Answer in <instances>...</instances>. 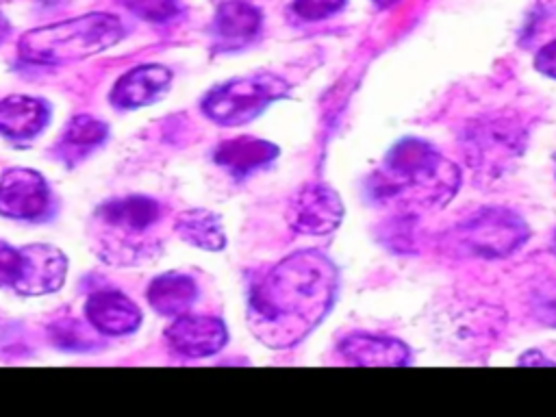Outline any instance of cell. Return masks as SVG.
<instances>
[{"instance_id":"cell-1","label":"cell","mask_w":556,"mask_h":417,"mask_svg":"<svg viewBox=\"0 0 556 417\" xmlns=\"http://www.w3.org/2000/svg\"><path fill=\"white\" fill-rule=\"evenodd\" d=\"M339 287L337 267L317 250H300L252 280L248 324L274 350L300 343L332 308Z\"/></svg>"},{"instance_id":"cell-2","label":"cell","mask_w":556,"mask_h":417,"mask_svg":"<svg viewBox=\"0 0 556 417\" xmlns=\"http://www.w3.org/2000/svg\"><path fill=\"white\" fill-rule=\"evenodd\" d=\"M460 185L458 167L430 143L406 137L384 156L367 178V195L378 204H393L406 215L445 206Z\"/></svg>"},{"instance_id":"cell-3","label":"cell","mask_w":556,"mask_h":417,"mask_svg":"<svg viewBox=\"0 0 556 417\" xmlns=\"http://www.w3.org/2000/svg\"><path fill=\"white\" fill-rule=\"evenodd\" d=\"M122 35V22L111 13L78 15L28 30L20 39V56L43 65L70 63L109 50Z\"/></svg>"},{"instance_id":"cell-4","label":"cell","mask_w":556,"mask_h":417,"mask_svg":"<svg viewBox=\"0 0 556 417\" xmlns=\"http://www.w3.org/2000/svg\"><path fill=\"white\" fill-rule=\"evenodd\" d=\"M526 128L513 115H491L471 122L463 135L467 165L476 178L497 180L506 176L523 154Z\"/></svg>"},{"instance_id":"cell-5","label":"cell","mask_w":556,"mask_h":417,"mask_svg":"<svg viewBox=\"0 0 556 417\" xmlns=\"http://www.w3.org/2000/svg\"><path fill=\"white\" fill-rule=\"evenodd\" d=\"M289 85L276 74H254L232 78L211 89L202 100V111L208 119L222 126H241L258 117L271 102L285 98Z\"/></svg>"},{"instance_id":"cell-6","label":"cell","mask_w":556,"mask_h":417,"mask_svg":"<svg viewBox=\"0 0 556 417\" xmlns=\"http://www.w3.org/2000/svg\"><path fill=\"white\" fill-rule=\"evenodd\" d=\"M528 235V224L515 211L486 206L456 224L452 243L469 256L500 258L521 248Z\"/></svg>"},{"instance_id":"cell-7","label":"cell","mask_w":556,"mask_h":417,"mask_svg":"<svg viewBox=\"0 0 556 417\" xmlns=\"http://www.w3.org/2000/svg\"><path fill=\"white\" fill-rule=\"evenodd\" d=\"M343 219V202L324 182H308L293 193L287 206V222L300 235H328Z\"/></svg>"},{"instance_id":"cell-8","label":"cell","mask_w":556,"mask_h":417,"mask_svg":"<svg viewBox=\"0 0 556 417\" xmlns=\"http://www.w3.org/2000/svg\"><path fill=\"white\" fill-rule=\"evenodd\" d=\"M67 274L65 254L48 243H30L20 250V271L13 289L22 295H43L63 287Z\"/></svg>"},{"instance_id":"cell-9","label":"cell","mask_w":556,"mask_h":417,"mask_svg":"<svg viewBox=\"0 0 556 417\" xmlns=\"http://www.w3.org/2000/svg\"><path fill=\"white\" fill-rule=\"evenodd\" d=\"M50 206V189L43 176L28 167L7 169L0 178V215L11 219H37Z\"/></svg>"},{"instance_id":"cell-10","label":"cell","mask_w":556,"mask_h":417,"mask_svg":"<svg viewBox=\"0 0 556 417\" xmlns=\"http://www.w3.org/2000/svg\"><path fill=\"white\" fill-rule=\"evenodd\" d=\"M172 350L185 358H204L219 352L228 332L222 319L211 315H178L165 332Z\"/></svg>"},{"instance_id":"cell-11","label":"cell","mask_w":556,"mask_h":417,"mask_svg":"<svg viewBox=\"0 0 556 417\" xmlns=\"http://www.w3.org/2000/svg\"><path fill=\"white\" fill-rule=\"evenodd\" d=\"M213 41L219 52H235L245 48L261 30V11L243 0H228L219 4L213 17Z\"/></svg>"},{"instance_id":"cell-12","label":"cell","mask_w":556,"mask_h":417,"mask_svg":"<svg viewBox=\"0 0 556 417\" xmlns=\"http://www.w3.org/2000/svg\"><path fill=\"white\" fill-rule=\"evenodd\" d=\"M172 83V72L163 65H139L122 74L111 91V102L117 109H139L156 102Z\"/></svg>"},{"instance_id":"cell-13","label":"cell","mask_w":556,"mask_h":417,"mask_svg":"<svg viewBox=\"0 0 556 417\" xmlns=\"http://www.w3.org/2000/svg\"><path fill=\"white\" fill-rule=\"evenodd\" d=\"M85 313L91 328L111 337L128 334L141 324L139 306L119 291L93 293L85 304Z\"/></svg>"},{"instance_id":"cell-14","label":"cell","mask_w":556,"mask_h":417,"mask_svg":"<svg viewBox=\"0 0 556 417\" xmlns=\"http://www.w3.org/2000/svg\"><path fill=\"white\" fill-rule=\"evenodd\" d=\"M50 119V104L41 98L13 93L0 100V135L11 141L37 137Z\"/></svg>"},{"instance_id":"cell-15","label":"cell","mask_w":556,"mask_h":417,"mask_svg":"<svg viewBox=\"0 0 556 417\" xmlns=\"http://www.w3.org/2000/svg\"><path fill=\"white\" fill-rule=\"evenodd\" d=\"M339 354L343 361L365 367H400L410 361V352L402 341L367 332L345 337L339 343Z\"/></svg>"},{"instance_id":"cell-16","label":"cell","mask_w":556,"mask_h":417,"mask_svg":"<svg viewBox=\"0 0 556 417\" xmlns=\"http://www.w3.org/2000/svg\"><path fill=\"white\" fill-rule=\"evenodd\" d=\"M276 156L278 146L258 137H232L222 141L213 152V161L235 178H243L269 165Z\"/></svg>"},{"instance_id":"cell-17","label":"cell","mask_w":556,"mask_h":417,"mask_svg":"<svg viewBox=\"0 0 556 417\" xmlns=\"http://www.w3.org/2000/svg\"><path fill=\"white\" fill-rule=\"evenodd\" d=\"M161 215L156 200L146 195L117 198L98 208V217L104 226L122 235H141L146 232Z\"/></svg>"},{"instance_id":"cell-18","label":"cell","mask_w":556,"mask_h":417,"mask_svg":"<svg viewBox=\"0 0 556 417\" xmlns=\"http://www.w3.org/2000/svg\"><path fill=\"white\" fill-rule=\"evenodd\" d=\"M198 298L195 282L185 274H161L148 287L150 306L167 317H178L191 308Z\"/></svg>"},{"instance_id":"cell-19","label":"cell","mask_w":556,"mask_h":417,"mask_svg":"<svg viewBox=\"0 0 556 417\" xmlns=\"http://www.w3.org/2000/svg\"><path fill=\"white\" fill-rule=\"evenodd\" d=\"M106 132H109L106 124L100 122L98 117L76 115L65 126V130L59 139V146H56V154L67 165H74V163L83 161L100 143H104Z\"/></svg>"},{"instance_id":"cell-20","label":"cell","mask_w":556,"mask_h":417,"mask_svg":"<svg viewBox=\"0 0 556 417\" xmlns=\"http://www.w3.org/2000/svg\"><path fill=\"white\" fill-rule=\"evenodd\" d=\"M176 232L189 245L200 250L217 252L226 245V235L222 228V219L206 208H189L178 213L176 217Z\"/></svg>"},{"instance_id":"cell-21","label":"cell","mask_w":556,"mask_h":417,"mask_svg":"<svg viewBox=\"0 0 556 417\" xmlns=\"http://www.w3.org/2000/svg\"><path fill=\"white\" fill-rule=\"evenodd\" d=\"M52 341L63 350H89V345H98L96 337L76 319L56 321L50 328Z\"/></svg>"},{"instance_id":"cell-22","label":"cell","mask_w":556,"mask_h":417,"mask_svg":"<svg viewBox=\"0 0 556 417\" xmlns=\"http://www.w3.org/2000/svg\"><path fill=\"white\" fill-rule=\"evenodd\" d=\"M128 11L146 22L165 24L180 13V0H119Z\"/></svg>"},{"instance_id":"cell-23","label":"cell","mask_w":556,"mask_h":417,"mask_svg":"<svg viewBox=\"0 0 556 417\" xmlns=\"http://www.w3.org/2000/svg\"><path fill=\"white\" fill-rule=\"evenodd\" d=\"M345 0H293V11L306 22L326 20L343 9Z\"/></svg>"},{"instance_id":"cell-24","label":"cell","mask_w":556,"mask_h":417,"mask_svg":"<svg viewBox=\"0 0 556 417\" xmlns=\"http://www.w3.org/2000/svg\"><path fill=\"white\" fill-rule=\"evenodd\" d=\"M20 271V250L0 241V287H13Z\"/></svg>"},{"instance_id":"cell-25","label":"cell","mask_w":556,"mask_h":417,"mask_svg":"<svg viewBox=\"0 0 556 417\" xmlns=\"http://www.w3.org/2000/svg\"><path fill=\"white\" fill-rule=\"evenodd\" d=\"M534 67L549 76V78H556V39L549 41L547 46H543L536 56H534Z\"/></svg>"},{"instance_id":"cell-26","label":"cell","mask_w":556,"mask_h":417,"mask_svg":"<svg viewBox=\"0 0 556 417\" xmlns=\"http://www.w3.org/2000/svg\"><path fill=\"white\" fill-rule=\"evenodd\" d=\"M519 365H554L549 358H545L541 352H526L519 358Z\"/></svg>"},{"instance_id":"cell-27","label":"cell","mask_w":556,"mask_h":417,"mask_svg":"<svg viewBox=\"0 0 556 417\" xmlns=\"http://www.w3.org/2000/svg\"><path fill=\"white\" fill-rule=\"evenodd\" d=\"M9 33H11V26H9V22H7V17L0 13V43L9 37Z\"/></svg>"},{"instance_id":"cell-28","label":"cell","mask_w":556,"mask_h":417,"mask_svg":"<svg viewBox=\"0 0 556 417\" xmlns=\"http://www.w3.org/2000/svg\"><path fill=\"white\" fill-rule=\"evenodd\" d=\"M374 2H376L378 7H382V9H384V7H391V4H395L397 0H374Z\"/></svg>"},{"instance_id":"cell-29","label":"cell","mask_w":556,"mask_h":417,"mask_svg":"<svg viewBox=\"0 0 556 417\" xmlns=\"http://www.w3.org/2000/svg\"><path fill=\"white\" fill-rule=\"evenodd\" d=\"M552 248H554V252H556V235H554V245H552Z\"/></svg>"}]
</instances>
